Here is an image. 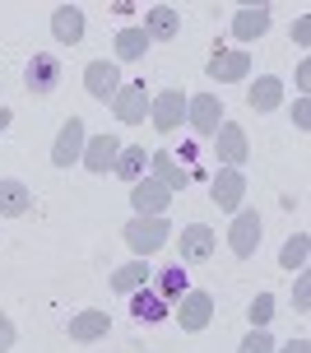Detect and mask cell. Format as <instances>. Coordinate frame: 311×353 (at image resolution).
<instances>
[{
    "mask_svg": "<svg viewBox=\"0 0 311 353\" xmlns=\"http://www.w3.org/2000/svg\"><path fill=\"white\" fill-rule=\"evenodd\" d=\"M126 247L135 251V261H149L154 251H163L168 242H172V223L168 219H130L121 228Z\"/></svg>",
    "mask_w": 311,
    "mask_h": 353,
    "instance_id": "1",
    "label": "cell"
},
{
    "mask_svg": "<svg viewBox=\"0 0 311 353\" xmlns=\"http://www.w3.org/2000/svg\"><path fill=\"white\" fill-rule=\"evenodd\" d=\"M66 79V65H61V56H47V52H33V61L23 65V84L33 98H52L56 88Z\"/></svg>",
    "mask_w": 311,
    "mask_h": 353,
    "instance_id": "2",
    "label": "cell"
},
{
    "mask_svg": "<svg viewBox=\"0 0 311 353\" xmlns=\"http://www.w3.org/2000/svg\"><path fill=\"white\" fill-rule=\"evenodd\" d=\"M172 321L181 325V330H186V335H200L209 321H214V298H209L205 288H186V293L177 298Z\"/></svg>",
    "mask_w": 311,
    "mask_h": 353,
    "instance_id": "3",
    "label": "cell"
},
{
    "mask_svg": "<svg viewBox=\"0 0 311 353\" xmlns=\"http://www.w3.org/2000/svg\"><path fill=\"white\" fill-rule=\"evenodd\" d=\"M149 121H154L158 135L181 130V121H186V93H181V88H163V93H154V98H149Z\"/></svg>",
    "mask_w": 311,
    "mask_h": 353,
    "instance_id": "4",
    "label": "cell"
},
{
    "mask_svg": "<svg viewBox=\"0 0 311 353\" xmlns=\"http://www.w3.org/2000/svg\"><path fill=\"white\" fill-rule=\"evenodd\" d=\"M84 144H88V125H84V117H70V121L56 130L52 168H74V163L84 159Z\"/></svg>",
    "mask_w": 311,
    "mask_h": 353,
    "instance_id": "5",
    "label": "cell"
},
{
    "mask_svg": "<svg viewBox=\"0 0 311 353\" xmlns=\"http://www.w3.org/2000/svg\"><path fill=\"white\" fill-rule=\"evenodd\" d=\"M209 140H214V154H219L223 168H242V163L251 159V140H246V130L237 121H223Z\"/></svg>",
    "mask_w": 311,
    "mask_h": 353,
    "instance_id": "6",
    "label": "cell"
},
{
    "mask_svg": "<svg viewBox=\"0 0 311 353\" xmlns=\"http://www.w3.org/2000/svg\"><path fill=\"white\" fill-rule=\"evenodd\" d=\"M130 205H135V219H168L172 195L163 191L154 176H139L135 186H130Z\"/></svg>",
    "mask_w": 311,
    "mask_h": 353,
    "instance_id": "7",
    "label": "cell"
},
{
    "mask_svg": "<svg viewBox=\"0 0 311 353\" xmlns=\"http://www.w3.org/2000/svg\"><path fill=\"white\" fill-rule=\"evenodd\" d=\"M228 242H232V256H237V261H251L256 247H260V214L256 210H237V214H232Z\"/></svg>",
    "mask_w": 311,
    "mask_h": 353,
    "instance_id": "8",
    "label": "cell"
},
{
    "mask_svg": "<svg viewBox=\"0 0 311 353\" xmlns=\"http://www.w3.org/2000/svg\"><path fill=\"white\" fill-rule=\"evenodd\" d=\"M186 121L195 135H214L219 125H223V103H219V93H195L186 98Z\"/></svg>",
    "mask_w": 311,
    "mask_h": 353,
    "instance_id": "9",
    "label": "cell"
},
{
    "mask_svg": "<svg viewBox=\"0 0 311 353\" xmlns=\"http://www.w3.org/2000/svg\"><path fill=\"white\" fill-rule=\"evenodd\" d=\"M209 195H214V205H219V210L237 214V210H242V195H246L242 168H219V172H214V181H209Z\"/></svg>",
    "mask_w": 311,
    "mask_h": 353,
    "instance_id": "10",
    "label": "cell"
},
{
    "mask_svg": "<svg viewBox=\"0 0 311 353\" xmlns=\"http://www.w3.org/2000/svg\"><path fill=\"white\" fill-rule=\"evenodd\" d=\"M149 176H154L168 195H177V191H186V186H190V172L172 159V149H154V154H149Z\"/></svg>",
    "mask_w": 311,
    "mask_h": 353,
    "instance_id": "11",
    "label": "cell"
},
{
    "mask_svg": "<svg viewBox=\"0 0 311 353\" xmlns=\"http://www.w3.org/2000/svg\"><path fill=\"white\" fill-rule=\"evenodd\" d=\"M177 247H181V265H200L214 256V247H219V237H214V228L209 223H186L181 228V237H177Z\"/></svg>",
    "mask_w": 311,
    "mask_h": 353,
    "instance_id": "12",
    "label": "cell"
},
{
    "mask_svg": "<svg viewBox=\"0 0 311 353\" xmlns=\"http://www.w3.org/2000/svg\"><path fill=\"white\" fill-rule=\"evenodd\" d=\"M112 117L121 125H144V117H149V93H144V84H121L117 88Z\"/></svg>",
    "mask_w": 311,
    "mask_h": 353,
    "instance_id": "13",
    "label": "cell"
},
{
    "mask_svg": "<svg viewBox=\"0 0 311 353\" xmlns=\"http://www.w3.org/2000/svg\"><path fill=\"white\" fill-rule=\"evenodd\" d=\"M84 88H88V98L112 103L117 88H121V70H117L112 61H88V65H84Z\"/></svg>",
    "mask_w": 311,
    "mask_h": 353,
    "instance_id": "14",
    "label": "cell"
},
{
    "mask_svg": "<svg viewBox=\"0 0 311 353\" xmlns=\"http://www.w3.org/2000/svg\"><path fill=\"white\" fill-rule=\"evenodd\" d=\"M205 74L214 79V84H237V79L251 74V56H246V52H223V47H219V52L209 56Z\"/></svg>",
    "mask_w": 311,
    "mask_h": 353,
    "instance_id": "15",
    "label": "cell"
},
{
    "mask_svg": "<svg viewBox=\"0 0 311 353\" xmlns=\"http://www.w3.org/2000/svg\"><path fill=\"white\" fill-rule=\"evenodd\" d=\"M117 154H121V140H117V135H112V130H103V135H93V140L84 144V168L88 172H112V163H117Z\"/></svg>",
    "mask_w": 311,
    "mask_h": 353,
    "instance_id": "16",
    "label": "cell"
},
{
    "mask_svg": "<svg viewBox=\"0 0 311 353\" xmlns=\"http://www.w3.org/2000/svg\"><path fill=\"white\" fill-rule=\"evenodd\" d=\"M139 28L149 33V42H172V37L181 33V14H177L172 5H149Z\"/></svg>",
    "mask_w": 311,
    "mask_h": 353,
    "instance_id": "17",
    "label": "cell"
},
{
    "mask_svg": "<svg viewBox=\"0 0 311 353\" xmlns=\"http://www.w3.org/2000/svg\"><path fill=\"white\" fill-rule=\"evenodd\" d=\"M107 330H112V316L98 312V307H88V312H79V316H70V339H74V344H98Z\"/></svg>",
    "mask_w": 311,
    "mask_h": 353,
    "instance_id": "18",
    "label": "cell"
},
{
    "mask_svg": "<svg viewBox=\"0 0 311 353\" xmlns=\"http://www.w3.org/2000/svg\"><path fill=\"white\" fill-rule=\"evenodd\" d=\"M265 33H270V5H242L237 19H232V37L237 42H256Z\"/></svg>",
    "mask_w": 311,
    "mask_h": 353,
    "instance_id": "19",
    "label": "cell"
},
{
    "mask_svg": "<svg viewBox=\"0 0 311 353\" xmlns=\"http://www.w3.org/2000/svg\"><path fill=\"white\" fill-rule=\"evenodd\" d=\"M130 316H135L139 325H158V321L172 316V312H168V302L158 298L154 288H135V293H130Z\"/></svg>",
    "mask_w": 311,
    "mask_h": 353,
    "instance_id": "20",
    "label": "cell"
},
{
    "mask_svg": "<svg viewBox=\"0 0 311 353\" xmlns=\"http://www.w3.org/2000/svg\"><path fill=\"white\" fill-rule=\"evenodd\" d=\"M28 205H33V191L14 176H0V219H23Z\"/></svg>",
    "mask_w": 311,
    "mask_h": 353,
    "instance_id": "21",
    "label": "cell"
},
{
    "mask_svg": "<svg viewBox=\"0 0 311 353\" xmlns=\"http://www.w3.org/2000/svg\"><path fill=\"white\" fill-rule=\"evenodd\" d=\"M52 33H56V42L74 47V42L84 37V10H79V5H56V14H52Z\"/></svg>",
    "mask_w": 311,
    "mask_h": 353,
    "instance_id": "22",
    "label": "cell"
},
{
    "mask_svg": "<svg viewBox=\"0 0 311 353\" xmlns=\"http://www.w3.org/2000/svg\"><path fill=\"white\" fill-rule=\"evenodd\" d=\"M112 172L121 176L126 186H135L139 176H149V154H144V144H130V149H121V154H117V163H112Z\"/></svg>",
    "mask_w": 311,
    "mask_h": 353,
    "instance_id": "23",
    "label": "cell"
},
{
    "mask_svg": "<svg viewBox=\"0 0 311 353\" xmlns=\"http://www.w3.org/2000/svg\"><path fill=\"white\" fill-rule=\"evenodd\" d=\"M279 103H283V84H279L274 74H260L256 84H251V93H246V107L251 112H274Z\"/></svg>",
    "mask_w": 311,
    "mask_h": 353,
    "instance_id": "24",
    "label": "cell"
},
{
    "mask_svg": "<svg viewBox=\"0 0 311 353\" xmlns=\"http://www.w3.org/2000/svg\"><path fill=\"white\" fill-rule=\"evenodd\" d=\"M154 279H158V283H154V293H158L163 302H177V298H181V293L190 288V274H186V265H168V270H158Z\"/></svg>",
    "mask_w": 311,
    "mask_h": 353,
    "instance_id": "25",
    "label": "cell"
},
{
    "mask_svg": "<svg viewBox=\"0 0 311 353\" xmlns=\"http://www.w3.org/2000/svg\"><path fill=\"white\" fill-rule=\"evenodd\" d=\"M144 279H154V274H149V261H130V265H121V270L112 274V288H117L121 298H130L135 288H144Z\"/></svg>",
    "mask_w": 311,
    "mask_h": 353,
    "instance_id": "26",
    "label": "cell"
},
{
    "mask_svg": "<svg viewBox=\"0 0 311 353\" xmlns=\"http://www.w3.org/2000/svg\"><path fill=\"white\" fill-rule=\"evenodd\" d=\"M307 256H311V237H307V232H293V237L283 242V251H279V265L302 274V270H307Z\"/></svg>",
    "mask_w": 311,
    "mask_h": 353,
    "instance_id": "27",
    "label": "cell"
},
{
    "mask_svg": "<svg viewBox=\"0 0 311 353\" xmlns=\"http://www.w3.org/2000/svg\"><path fill=\"white\" fill-rule=\"evenodd\" d=\"M112 47H117V61H139V56L149 52V33L144 28H121Z\"/></svg>",
    "mask_w": 311,
    "mask_h": 353,
    "instance_id": "28",
    "label": "cell"
},
{
    "mask_svg": "<svg viewBox=\"0 0 311 353\" xmlns=\"http://www.w3.org/2000/svg\"><path fill=\"white\" fill-rule=\"evenodd\" d=\"M246 321H251V330H265L274 321V293H256V302L246 307Z\"/></svg>",
    "mask_w": 311,
    "mask_h": 353,
    "instance_id": "29",
    "label": "cell"
},
{
    "mask_svg": "<svg viewBox=\"0 0 311 353\" xmlns=\"http://www.w3.org/2000/svg\"><path fill=\"white\" fill-rule=\"evenodd\" d=\"M237 353H274V335H270V330H251Z\"/></svg>",
    "mask_w": 311,
    "mask_h": 353,
    "instance_id": "30",
    "label": "cell"
},
{
    "mask_svg": "<svg viewBox=\"0 0 311 353\" xmlns=\"http://www.w3.org/2000/svg\"><path fill=\"white\" fill-rule=\"evenodd\" d=\"M293 307L302 312V316L311 312V279H307V270H302V279L293 283Z\"/></svg>",
    "mask_w": 311,
    "mask_h": 353,
    "instance_id": "31",
    "label": "cell"
},
{
    "mask_svg": "<svg viewBox=\"0 0 311 353\" xmlns=\"http://www.w3.org/2000/svg\"><path fill=\"white\" fill-rule=\"evenodd\" d=\"M293 125L297 130H311V98H297L293 103Z\"/></svg>",
    "mask_w": 311,
    "mask_h": 353,
    "instance_id": "32",
    "label": "cell"
},
{
    "mask_svg": "<svg viewBox=\"0 0 311 353\" xmlns=\"http://www.w3.org/2000/svg\"><path fill=\"white\" fill-rule=\"evenodd\" d=\"M293 42H297V47H311V14L293 19Z\"/></svg>",
    "mask_w": 311,
    "mask_h": 353,
    "instance_id": "33",
    "label": "cell"
},
{
    "mask_svg": "<svg viewBox=\"0 0 311 353\" xmlns=\"http://www.w3.org/2000/svg\"><path fill=\"white\" fill-rule=\"evenodd\" d=\"M10 349H14V321L0 316V353H10Z\"/></svg>",
    "mask_w": 311,
    "mask_h": 353,
    "instance_id": "34",
    "label": "cell"
},
{
    "mask_svg": "<svg viewBox=\"0 0 311 353\" xmlns=\"http://www.w3.org/2000/svg\"><path fill=\"white\" fill-rule=\"evenodd\" d=\"M307 88H311V61H302L297 65V98H307Z\"/></svg>",
    "mask_w": 311,
    "mask_h": 353,
    "instance_id": "35",
    "label": "cell"
},
{
    "mask_svg": "<svg viewBox=\"0 0 311 353\" xmlns=\"http://www.w3.org/2000/svg\"><path fill=\"white\" fill-rule=\"evenodd\" d=\"M195 154H200V144L186 140V144H181V154H172V159H177V163H195Z\"/></svg>",
    "mask_w": 311,
    "mask_h": 353,
    "instance_id": "36",
    "label": "cell"
},
{
    "mask_svg": "<svg viewBox=\"0 0 311 353\" xmlns=\"http://www.w3.org/2000/svg\"><path fill=\"white\" fill-rule=\"evenodd\" d=\"M279 353H311V344H307V339H288Z\"/></svg>",
    "mask_w": 311,
    "mask_h": 353,
    "instance_id": "37",
    "label": "cell"
},
{
    "mask_svg": "<svg viewBox=\"0 0 311 353\" xmlns=\"http://www.w3.org/2000/svg\"><path fill=\"white\" fill-rule=\"evenodd\" d=\"M10 121H14V112H10V107H0V130H5Z\"/></svg>",
    "mask_w": 311,
    "mask_h": 353,
    "instance_id": "38",
    "label": "cell"
}]
</instances>
